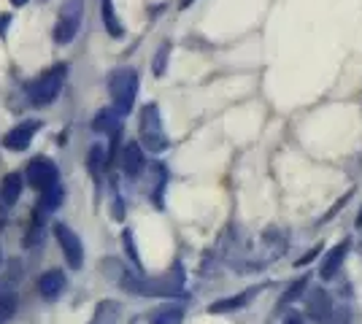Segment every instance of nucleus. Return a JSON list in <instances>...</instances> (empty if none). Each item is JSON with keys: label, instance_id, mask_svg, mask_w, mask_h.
<instances>
[{"label": "nucleus", "instance_id": "f257e3e1", "mask_svg": "<svg viewBox=\"0 0 362 324\" xmlns=\"http://www.w3.org/2000/svg\"><path fill=\"white\" fill-rule=\"evenodd\" d=\"M122 287L133 294H144V297H176L184 289V268L176 263L163 278H138L127 276L122 281Z\"/></svg>", "mask_w": 362, "mask_h": 324}, {"label": "nucleus", "instance_id": "f03ea898", "mask_svg": "<svg viewBox=\"0 0 362 324\" xmlns=\"http://www.w3.org/2000/svg\"><path fill=\"white\" fill-rule=\"evenodd\" d=\"M108 92H111V103L114 111L119 116H127L133 106H136V95H138V71L133 68H117L111 76H108Z\"/></svg>", "mask_w": 362, "mask_h": 324}, {"label": "nucleus", "instance_id": "7ed1b4c3", "mask_svg": "<svg viewBox=\"0 0 362 324\" xmlns=\"http://www.w3.org/2000/svg\"><path fill=\"white\" fill-rule=\"evenodd\" d=\"M65 76H68V65L57 62V65H52L46 73H41L35 81H30V84H28V97H30L33 106H38V108L52 106V103L60 97Z\"/></svg>", "mask_w": 362, "mask_h": 324}, {"label": "nucleus", "instance_id": "20e7f679", "mask_svg": "<svg viewBox=\"0 0 362 324\" xmlns=\"http://www.w3.org/2000/svg\"><path fill=\"white\" fill-rule=\"evenodd\" d=\"M141 146L149 152H165L168 149V136L163 130V119H160V108L149 103L141 108Z\"/></svg>", "mask_w": 362, "mask_h": 324}, {"label": "nucleus", "instance_id": "39448f33", "mask_svg": "<svg viewBox=\"0 0 362 324\" xmlns=\"http://www.w3.org/2000/svg\"><path fill=\"white\" fill-rule=\"evenodd\" d=\"M81 19H84V0H65L57 16V25H54V41L65 47L76 38V32L81 28Z\"/></svg>", "mask_w": 362, "mask_h": 324}, {"label": "nucleus", "instance_id": "423d86ee", "mask_svg": "<svg viewBox=\"0 0 362 324\" xmlns=\"http://www.w3.org/2000/svg\"><path fill=\"white\" fill-rule=\"evenodd\" d=\"M54 238H57V244H60V251H62V257H65V263L71 265L74 270H78V268L84 265L81 238H78L65 222H57V224H54Z\"/></svg>", "mask_w": 362, "mask_h": 324}, {"label": "nucleus", "instance_id": "0eeeda50", "mask_svg": "<svg viewBox=\"0 0 362 324\" xmlns=\"http://www.w3.org/2000/svg\"><path fill=\"white\" fill-rule=\"evenodd\" d=\"M25 181L30 186H35L38 192L52 186L54 181H60V173H57V165L49 160V157H35L30 160V165L25 170Z\"/></svg>", "mask_w": 362, "mask_h": 324}, {"label": "nucleus", "instance_id": "6e6552de", "mask_svg": "<svg viewBox=\"0 0 362 324\" xmlns=\"http://www.w3.org/2000/svg\"><path fill=\"white\" fill-rule=\"evenodd\" d=\"M38 130H41V122H35V119H25V122H19L16 127H11V130L6 133L3 146H6V149H11V152H25V149L33 143V138H35V133H38Z\"/></svg>", "mask_w": 362, "mask_h": 324}, {"label": "nucleus", "instance_id": "1a4fd4ad", "mask_svg": "<svg viewBox=\"0 0 362 324\" xmlns=\"http://www.w3.org/2000/svg\"><path fill=\"white\" fill-rule=\"evenodd\" d=\"M146 168V157H144V146L138 143V140H130L124 149H122V170L130 176V179H136L141 176Z\"/></svg>", "mask_w": 362, "mask_h": 324}, {"label": "nucleus", "instance_id": "9d476101", "mask_svg": "<svg viewBox=\"0 0 362 324\" xmlns=\"http://www.w3.org/2000/svg\"><path fill=\"white\" fill-rule=\"evenodd\" d=\"M308 313H311V319L319 324H325L327 319L332 316V300L330 294L325 292V289H311L308 294Z\"/></svg>", "mask_w": 362, "mask_h": 324}, {"label": "nucleus", "instance_id": "9b49d317", "mask_svg": "<svg viewBox=\"0 0 362 324\" xmlns=\"http://www.w3.org/2000/svg\"><path fill=\"white\" fill-rule=\"evenodd\" d=\"M38 292L44 300H57L65 292V273L62 270H46L44 276L38 278Z\"/></svg>", "mask_w": 362, "mask_h": 324}, {"label": "nucleus", "instance_id": "f8f14e48", "mask_svg": "<svg viewBox=\"0 0 362 324\" xmlns=\"http://www.w3.org/2000/svg\"><path fill=\"white\" fill-rule=\"evenodd\" d=\"M257 292H259V287L246 289V292H241V294H233V297H225V300H216V303L209 306V313H230V311L243 308V306H249V303L255 300Z\"/></svg>", "mask_w": 362, "mask_h": 324}, {"label": "nucleus", "instance_id": "ddd939ff", "mask_svg": "<svg viewBox=\"0 0 362 324\" xmlns=\"http://www.w3.org/2000/svg\"><path fill=\"white\" fill-rule=\"evenodd\" d=\"M349 241H341L338 246H332V251L327 254V260L322 263V270H319V276L325 278V281H330L332 276H338V270L344 268V260H346V254H349Z\"/></svg>", "mask_w": 362, "mask_h": 324}, {"label": "nucleus", "instance_id": "4468645a", "mask_svg": "<svg viewBox=\"0 0 362 324\" xmlns=\"http://www.w3.org/2000/svg\"><path fill=\"white\" fill-rule=\"evenodd\" d=\"M22 186H25V176L22 173H8L3 181H0V200L3 205H14L22 198Z\"/></svg>", "mask_w": 362, "mask_h": 324}, {"label": "nucleus", "instance_id": "2eb2a0df", "mask_svg": "<svg viewBox=\"0 0 362 324\" xmlns=\"http://www.w3.org/2000/svg\"><path fill=\"white\" fill-rule=\"evenodd\" d=\"M62 203H65V189H62L60 181H54L52 186H46L41 189V203H38V211L41 214H52V211H57Z\"/></svg>", "mask_w": 362, "mask_h": 324}, {"label": "nucleus", "instance_id": "dca6fc26", "mask_svg": "<svg viewBox=\"0 0 362 324\" xmlns=\"http://www.w3.org/2000/svg\"><path fill=\"white\" fill-rule=\"evenodd\" d=\"M92 127H95L98 133H106V136H119L122 119L114 108H103V111H98V116H95Z\"/></svg>", "mask_w": 362, "mask_h": 324}, {"label": "nucleus", "instance_id": "f3484780", "mask_svg": "<svg viewBox=\"0 0 362 324\" xmlns=\"http://www.w3.org/2000/svg\"><path fill=\"white\" fill-rule=\"evenodd\" d=\"M119 311H122V306L117 300H103V303H98V308H95L92 324H114L119 319Z\"/></svg>", "mask_w": 362, "mask_h": 324}, {"label": "nucleus", "instance_id": "a211bd4d", "mask_svg": "<svg viewBox=\"0 0 362 324\" xmlns=\"http://www.w3.org/2000/svg\"><path fill=\"white\" fill-rule=\"evenodd\" d=\"M100 8H103V25L111 38H122L124 35V28L117 19V11H114V0H100Z\"/></svg>", "mask_w": 362, "mask_h": 324}, {"label": "nucleus", "instance_id": "6ab92c4d", "mask_svg": "<svg viewBox=\"0 0 362 324\" xmlns=\"http://www.w3.org/2000/svg\"><path fill=\"white\" fill-rule=\"evenodd\" d=\"M100 273H103L108 281H117V284H122L124 278L130 276V270H127L117 257H103V260H100Z\"/></svg>", "mask_w": 362, "mask_h": 324}, {"label": "nucleus", "instance_id": "aec40b11", "mask_svg": "<svg viewBox=\"0 0 362 324\" xmlns=\"http://www.w3.org/2000/svg\"><path fill=\"white\" fill-rule=\"evenodd\" d=\"M184 322V308L181 306H165V308L154 311L149 324H181Z\"/></svg>", "mask_w": 362, "mask_h": 324}, {"label": "nucleus", "instance_id": "412c9836", "mask_svg": "<svg viewBox=\"0 0 362 324\" xmlns=\"http://www.w3.org/2000/svg\"><path fill=\"white\" fill-rule=\"evenodd\" d=\"M168 54H170V44H163V47L157 49V54H154V62H151V73L160 78V76H165V71H168Z\"/></svg>", "mask_w": 362, "mask_h": 324}, {"label": "nucleus", "instance_id": "4be33fe9", "mask_svg": "<svg viewBox=\"0 0 362 324\" xmlns=\"http://www.w3.org/2000/svg\"><path fill=\"white\" fill-rule=\"evenodd\" d=\"M87 165H90L92 176H100V173L108 168L106 155H103V149H100V146H92L90 149V155H87Z\"/></svg>", "mask_w": 362, "mask_h": 324}, {"label": "nucleus", "instance_id": "5701e85b", "mask_svg": "<svg viewBox=\"0 0 362 324\" xmlns=\"http://www.w3.org/2000/svg\"><path fill=\"white\" fill-rule=\"evenodd\" d=\"M305 287H308V278L300 276L298 281H295V284H292V287H289L287 292L281 294V300H279V308H281V306H287V303H292V300H298V297L303 294V289H305Z\"/></svg>", "mask_w": 362, "mask_h": 324}, {"label": "nucleus", "instance_id": "b1692460", "mask_svg": "<svg viewBox=\"0 0 362 324\" xmlns=\"http://www.w3.org/2000/svg\"><path fill=\"white\" fill-rule=\"evenodd\" d=\"M327 324H351V311L349 308L332 311V316L327 319Z\"/></svg>", "mask_w": 362, "mask_h": 324}, {"label": "nucleus", "instance_id": "393cba45", "mask_svg": "<svg viewBox=\"0 0 362 324\" xmlns=\"http://www.w3.org/2000/svg\"><path fill=\"white\" fill-rule=\"evenodd\" d=\"M349 198H351V192H349V195H344V198H341V200L335 203V205H332L330 211H327V214H325V219H322V222H330L332 216H335V214H338V211H341V208H344V205H346V203H349Z\"/></svg>", "mask_w": 362, "mask_h": 324}, {"label": "nucleus", "instance_id": "a878e982", "mask_svg": "<svg viewBox=\"0 0 362 324\" xmlns=\"http://www.w3.org/2000/svg\"><path fill=\"white\" fill-rule=\"evenodd\" d=\"M122 238H124V246H127V254H130V260H133L136 265H141V263H138V251H136V246H133V235H130V230L124 232Z\"/></svg>", "mask_w": 362, "mask_h": 324}, {"label": "nucleus", "instance_id": "bb28decb", "mask_svg": "<svg viewBox=\"0 0 362 324\" xmlns=\"http://www.w3.org/2000/svg\"><path fill=\"white\" fill-rule=\"evenodd\" d=\"M319 248H322V244H319V246L311 248V251H308L305 257H300V260H298V265H300V268H303V265H308V263H311V260H317V257H319Z\"/></svg>", "mask_w": 362, "mask_h": 324}, {"label": "nucleus", "instance_id": "cd10ccee", "mask_svg": "<svg viewBox=\"0 0 362 324\" xmlns=\"http://www.w3.org/2000/svg\"><path fill=\"white\" fill-rule=\"evenodd\" d=\"M284 324H305V322H303V316L298 311H289L287 316H284Z\"/></svg>", "mask_w": 362, "mask_h": 324}, {"label": "nucleus", "instance_id": "c85d7f7f", "mask_svg": "<svg viewBox=\"0 0 362 324\" xmlns=\"http://www.w3.org/2000/svg\"><path fill=\"white\" fill-rule=\"evenodd\" d=\"M8 25H11V16L3 14V16H0V35H6V30H8Z\"/></svg>", "mask_w": 362, "mask_h": 324}, {"label": "nucleus", "instance_id": "c756f323", "mask_svg": "<svg viewBox=\"0 0 362 324\" xmlns=\"http://www.w3.org/2000/svg\"><path fill=\"white\" fill-rule=\"evenodd\" d=\"M30 0H11V6H16V8H22V6H28Z\"/></svg>", "mask_w": 362, "mask_h": 324}, {"label": "nucleus", "instance_id": "7c9ffc66", "mask_svg": "<svg viewBox=\"0 0 362 324\" xmlns=\"http://www.w3.org/2000/svg\"><path fill=\"white\" fill-rule=\"evenodd\" d=\"M192 3H195V0H181L179 6H181V8H189V6H192Z\"/></svg>", "mask_w": 362, "mask_h": 324}, {"label": "nucleus", "instance_id": "2f4dec72", "mask_svg": "<svg viewBox=\"0 0 362 324\" xmlns=\"http://www.w3.org/2000/svg\"><path fill=\"white\" fill-rule=\"evenodd\" d=\"M360 254H362V244H360Z\"/></svg>", "mask_w": 362, "mask_h": 324}, {"label": "nucleus", "instance_id": "473e14b6", "mask_svg": "<svg viewBox=\"0 0 362 324\" xmlns=\"http://www.w3.org/2000/svg\"><path fill=\"white\" fill-rule=\"evenodd\" d=\"M0 260H3V254H0Z\"/></svg>", "mask_w": 362, "mask_h": 324}]
</instances>
